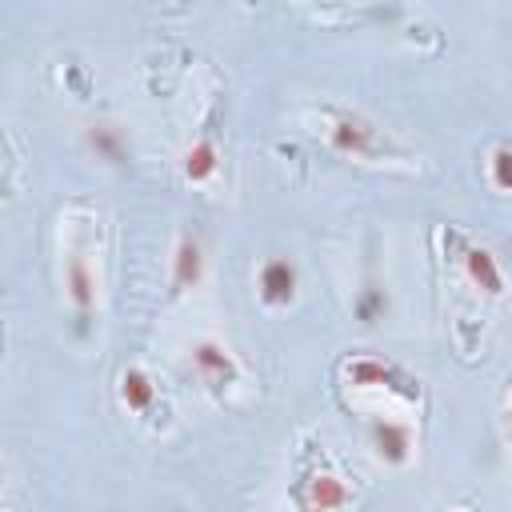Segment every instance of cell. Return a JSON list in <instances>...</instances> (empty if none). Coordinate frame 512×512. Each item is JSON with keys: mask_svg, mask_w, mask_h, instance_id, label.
Segmentation results:
<instances>
[{"mask_svg": "<svg viewBox=\"0 0 512 512\" xmlns=\"http://www.w3.org/2000/svg\"><path fill=\"white\" fill-rule=\"evenodd\" d=\"M204 280V248L192 232H180L176 240V252H172V288L176 292H188Z\"/></svg>", "mask_w": 512, "mask_h": 512, "instance_id": "obj_6", "label": "cell"}, {"mask_svg": "<svg viewBox=\"0 0 512 512\" xmlns=\"http://www.w3.org/2000/svg\"><path fill=\"white\" fill-rule=\"evenodd\" d=\"M508 424H512V392H508Z\"/></svg>", "mask_w": 512, "mask_h": 512, "instance_id": "obj_13", "label": "cell"}, {"mask_svg": "<svg viewBox=\"0 0 512 512\" xmlns=\"http://www.w3.org/2000/svg\"><path fill=\"white\" fill-rule=\"evenodd\" d=\"M488 180L496 192H512V144H496L488 156Z\"/></svg>", "mask_w": 512, "mask_h": 512, "instance_id": "obj_11", "label": "cell"}, {"mask_svg": "<svg viewBox=\"0 0 512 512\" xmlns=\"http://www.w3.org/2000/svg\"><path fill=\"white\" fill-rule=\"evenodd\" d=\"M64 292H68V304L76 312V324L84 328L96 312V272H92L88 244L68 248V256H64Z\"/></svg>", "mask_w": 512, "mask_h": 512, "instance_id": "obj_2", "label": "cell"}, {"mask_svg": "<svg viewBox=\"0 0 512 512\" xmlns=\"http://www.w3.org/2000/svg\"><path fill=\"white\" fill-rule=\"evenodd\" d=\"M372 440H376V452L388 464H404L412 456V428L400 424V420H376L372 424Z\"/></svg>", "mask_w": 512, "mask_h": 512, "instance_id": "obj_8", "label": "cell"}, {"mask_svg": "<svg viewBox=\"0 0 512 512\" xmlns=\"http://www.w3.org/2000/svg\"><path fill=\"white\" fill-rule=\"evenodd\" d=\"M88 140H92V148H96L104 160H120V156H124V140H120L116 128H108V124H96V128L88 132Z\"/></svg>", "mask_w": 512, "mask_h": 512, "instance_id": "obj_12", "label": "cell"}, {"mask_svg": "<svg viewBox=\"0 0 512 512\" xmlns=\"http://www.w3.org/2000/svg\"><path fill=\"white\" fill-rule=\"evenodd\" d=\"M324 136L328 144L348 156V160H368L376 164L380 156H388V140L380 136V128L372 120H364L360 112H348V108H332L328 120H324Z\"/></svg>", "mask_w": 512, "mask_h": 512, "instance_id": "obj_1", "label": "cell"}, {"mask_svg": "<svg viewBox=\"0 0 512 512\" xmlns=\"http://www.w3.org/2000/svg\"><path fill=\"white\" fill-rule=\"evenodd\" d=\"M296 500H300L304 512H344L348 500H352V492H348L344 476L316 468V472H308V476L296 484Z\"/></svg>", "mask_w": 512, "mask_h": 512, "instance_id": "obj_3", "label": "cell"}, {"mask_svg": "<svg viewBox=\"0 0 512 512\" xmlns=\"http://www.w3.org/2000/svg\"><path fill=\"white\" fill-rule=\"evenodd\" d=\"M120 404H124L128 412H152V404H156V384L148 380V372H140V368L120 372Z\"/></svg>", "mask_w": 512, "mask_h": 512, "instance_id": "obj_9", "label": "cell"}, {"mask_svg": "<svg viewBox=\"0 0 512 512\" xmlns=\"http://www.w3.org/2000/svg\"><path fill=\"white\" fill-rule=\"evenodd\" d=\"M216 148H212V140H196L188 152H184V176L192 180V184H204V180H212L216 176Z\"/></svg>", "mask_w": 512, "mask_h": 512, "instance_id": "obj_10", "label": "cell"}, {"mask_svg": "<svg viewBox=\"0 0 512 512\" xmlns=\"http://www.w3.org/2000/svg\"><path fill=\"white\" fill-rule=\"evenodd\" d=\"M256 288H260V300H264L268 308H280V304H288V300L296 296V264H292V260H284V256H272V260H264Z\"/></svg>", "mask_w": 512, "mask_h": 512, "instance_id": "obj_5", "label": "cell"}, {"mask_svg": "<svg viewBox=\"0 0 512 512\" xmlns=\"http://www.w3.org/2000/svg\"><path fill=\"white\" fill-rule=\"evenodd\" d=\"M464 276L472 280V288H480L488 296L504 292V272H500V264H496V256L488 248H468L464 252Z\"/></svg>", "mask_w": 512, "mask_h": 512, "instance_id": "obj_7", "label": "cell"}, {"mask_svg": "<svg viewBox=\"0 0 512 512\" xmlns=\"http://www.w3.org/2000/svg\"><path fill=\"white\" fill-rule=\"evenodd\" d=\"M192 368H196V376H200L208 388H228V384H236V376H240L232 352H228L224 344H216V340H200V344L192 348Z\"/></svg>", "mask_w": 512, "mask_h": 512, "instance_id": "obj_4", "label": "cell"}]
</instances>
